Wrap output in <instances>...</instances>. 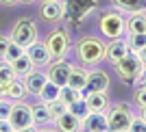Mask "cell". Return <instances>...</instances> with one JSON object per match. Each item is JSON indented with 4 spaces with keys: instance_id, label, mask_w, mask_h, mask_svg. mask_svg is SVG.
<instances>
[{
    "instance_id": "obj_22",
    "label": "cell",
    "mask_w": 146,
    "mask_h": 132,
    "mask_svg": "<svg viewBox=\"0 0 146 132\" xmlns=\"http://www.w3.org/2000/svg\"><path fill=\"white\" fill-rule=\"evenodd\" d=\"M59 95H61V87L55 84L52 80H48V82L42 87V91L37 93V97H39L44 104H50V102H55V100H59Z\"/></svg>"
},
{
    "instance_id": "obj_1",
    "label": "cell",
    "mask_w": 146,
    "mask_h": 132,
    "mask_svg": "<svg viewBox=\"0 0 146 132\" xmlns=\"http://www.w3.org/2000/svg\"><path fill=\"white\" fill-rule=\"evenodd\" d=\"M98 28H100V33H103L105 39H109V41H113V39H122V37L127 35V18L122 15V11H118V9H105L103 13H100V20H98Z\"/></svg>"
},
{
    "instance_id": "obj_2",
    "label": "cell",
    "mask_w": 146,
    "mask_h": 132,
    "mask_svg": "<svg viewBox=\"0 0 146 132\" xmlns=\"http://www.w3.org/2000/svg\"><path fill=\"white\" fill-rule=\"evenodd\" d=\"M107 43L98 37H81L76 41V56L83 65H98L105 61Z\"/></svg>"
},
{
    "instance_id": "obj_23",
    "label": "cell",
    "mask_w": 146,
    "mask_h": 132,
    "mask_svg": "<svg viewBox=\"0 0 146 132\" xmlns=\"http://www.w3.org/2000/svg\"><path fill=\"white\" fill-rule=\"evenodd\" d=\"M127 33H146V13H129Z\"/></svg>"
},
{
    "instance_id": "obj_36",
    "label": "cell",
    "mask_w": 146,
    "mask_h": 132,
    "mask_svg": "<svg viewBox=\"0 0 146 132\" xmlns=\"http://www.w3.org/2000/svg\"><path fill=\"white\" fill-rule=\"evenodd\" d=\"M39 130V128L35 126V124H33V126H26V128H20V130H15V132H37Z\"/></svg>"
},
{
    "instance_id": "obj_31",
    "label": "cell",
    "mask_w": 146,
    "mask_h": 132,
    "mask_svg": "<svg viewBox=\"0 0 146 132\" xmlns=\"http://www.w3.org/2000/svg\"><path fill=\"white\" fill-rule=\"evenodd\" d=\"M11 110H13V100H9V97H0V119H9Z\"/></svg>"
},
{
    "instance_id": "obj_27",
    "label": "cell",
    "mask_w": 146,
    "mask_h": 132,
    "mask_svg": "<svg viewBox=\"0 0 146 132\" xmlns=\"http://www.w3.org/2000/svg\"><path fill=\"white\" fill-rule=\"evenodd\" d=\"M68 110H70L72 115H76L81 121H83L87 115H90V106H87V102L83 100V97H81V100H76V102H72L70 106H68Z\"/></svg>"
},
{
    "instance_id": "obj_15",
    "label": "cell",
    "mask_w": 146,
    "mask_h": 132,
    "mask_svg": "<svg viewBox=\"0 0 146 132\" xmlns=\"http://www.w3.org/2000/svg\"><path fill=\"white\" fill-rule=\"evenodd\" d=\"M55 126L59 132H81V119L76 115H72L70 110H66L63 115H59L55 119Z\"/></svg>"
},
{
    "instance_id": "obj_4",
    "label": "cell",
    "mask_w": 146,
    "mask_h": 132,
    "mask_svg": "<svg viewBox=\"0 0 146 132\" xmlns=\"http://www.w3.org/2000/svg\"><path fill=\"white\" fill-rule=\"evenodd\" d=\"M46 48H48L50 52V59L52 61H61L66 59L68 52H70V48H72V39H70V33H68V28H63V26H57V28L50 30V35L46 37Z\"/></svg>"
},
{
    "instance_id": "obj_26",
    "label": "cell",
    "mask_w": 146,
    "mask_h": 132,
    "mask_svg": "<svg viewBox=\"0 0 146 132\" xmlns=\"http://www.w3.org/2000/svg\"><path fill=\"white\" fill-rule=\"evenodd\" d=\"M24 52H26L24 46H18L15 41H11V39H9V46H7V52H5V56H2V59H5L7 63H13V61L20 59Z\"/></svg>"
},
{
    "instance_id": "obj_38",
    "label": "cell",
    "mask_w": 146,
    "mask_h": 132,
    "mask_svg": "<svg viewBox=\"0 0 146 132\" xmlns=\"http://www.w3.org/2000/svg\"><path fill=\"white\" fill-rule=\"evenodd\" d=\"M140 117L146 121V106H140Z\"/></svg>"
},
{
    "instance_id": "obj_28",
    "label": "cell",
    "mask_w": 146,
    "mask_h": 132,
    "mask_svg": "<svg viewBox=\"0 0 146 132\" xmlns=\"http://www.w3.org/2000/svg\"><path fill=\"white\" fill-rule=\"evenodd\" d=\"M15 78V72H13V65L11 63H0V87H5V84H9L11 80Z\"/></svg>"
},
{
    "instance_id": "obj_10",
    "label": "cell",
    "mask_w": 146,
    "mask_h": 132,
    "mask_svg": "<svg viewBox=\"0 0 146 132\" xmlns=\"http://www.w3.org/2000/svg\"><path fill=\"white\" fill-rule=\"evenodd\" d=\"M26 56L33 61V65H35V67H44V65H48L50 61H52L44 41H33L31 46H26Z\"/></svg>"
},
{
    "instance_id": "obj_32",
    "label": "cell",
    "mask_w": 146,
    "mask_h": 132,
    "mask_svg": "<svg viewBox=\"0 0 146 132\" xmlns=\"http://www.w3.org/2000/svg\"><path fill=\"white\" fill-rule=\"evenodd\" d=\"M133 102L137 104V106H146V87H137L135 89V93H133Z\"/></svg>"
},
{
    "instance_id": "obj_3",
    "label": "cell",
    "mask_w": 146,
    "mask_h": 132,
    "mask_svg": "<svg viewBox=\"0 0 146 132\" xmlns=\"http://www.w3.org/2000/svg\"><path fill=\"white\" fill-rule=\"evenodd\" d=\"M113 69H116L118 78L124 80V82H133V80L142 78V74L146 69V63L142 61V56L137 52H129L124 59H120L118 63H113Z\"/></svg>"
},
{
    "instance_id": "obj_39",
    "label": "cell",
    "mask_w": 146,
    "mask_h": 132,
    "mask_svg": "<svg viewBox=\"0 0 146 132\" xmlns=\"http://www.w3.org/2000/svg\"><path fill=\"white\" fill-rule=\"evenodd\" d=\"M0 2H2V5H7V7H11V5H15L18 0H0Z\"/></svg>"
},
{
    "instance_id": "obj_35",
    "label": "cell",
    "mask_w": 146,
    "mask_h": 132,
    "mask_svg": "<svg viewBox=\"0 0 146 132\" xmlns=\"http://www.w3.org/2000/svg\"><path fill=\"white\" fill-rule=\"evenodd\" d=\"M7 46H9V37L0 35V59L5 56V52H7Z\"/></svg>"
},
{
    "instance_id": "obj_19",
    "label": "cell",
    "mask_w": 146,
    "mask_h": 132,
    "mask_svg": "<svg viewBox=\"0 0 146 132\" xmlns=\"http://www.w3.org/2000/svg\"><path fill=\"white\" fill-rule=\"evenodd\" d=\"M2 89H5V97H9L13 102H20V100H24V95H26L24 80H18V76H15L9 84H5Z\"/></svg>"
},
{
    "instance_id": "obj_45",
    "label": "cell",
    "mask_w": 146,
    "mask_h": 132,
    "mask_svg": "<svg viewBox=\"0 0 146 132\" xmlns=\"http://www.w3.org/2000/svg\"><path fill=\"white\" fill-rule=\"evenodd\" d=\"M144 74H146V69H144Z\"/></svg>"
},
{
    "instance_id": "obj_14",
    "label": "cell",
    "mask_w": 146,
    "mask_h": 132,
    "mask_svg": "<svg viewBox=\"0 0 146 132\" xmlns=\"http://www.w3.org/2000/svg\"><path fill=\"white\" fill-rule=\"evenodd\" d=\"M129 52H131V50H129V46H127L124 39H113V41L107 43V54H105V59L113 65V63H118L120 59H124Z\"/></svg>"
},
{
    "instance_id": "obj_9",
    "label": "cell",
    "mask_w": 146,
    "mask_h": 132,
    "mask_svg": "<svg viewBox=\"0 0 146 132\" xmlns=\"http://www.w3.org/2000/svg\"><path fill=\"white\" fill-rule=\"evenodd\" d=\"M9 121L13 124L15 130L20 128H26V126H33V115H31V106L24 104L22 100L20 102H13V110L9 115Z\"/></svg>"
},
{
    "instance_id": "obj_37",
    "label": "cell",
    "mask_w": 146,
    "mask_h": 132,
    "mask_svg": "<svg viewBox=\"0 0 146 132\" xmlns=\"http://www.w3.org/2000/svg\"><path fill=\"white\" fill-rule=\"evenodd\" d=\"M37 132H59V130H57V128H46V126H44V128H39Z\"/></svg>"
},
{
    "instance_id": "obj_30",
    "label": "cell",
    "mask_w": 146,
    "mask_h": 132,
    "mask_svg": "<svg viewBox=\"0 0 146 132\" xmlns=\"http://www.w3.org/2000/svg\"><path fill=\"white\" fill-rule=\"evenodd\" d=\"M48 110H50V117H52V121H55L59 115H63V113L68 110V104L59 97V100H55V102H50V104H48Z\"/></svg>"
},
{
    "instance_id": "obj_25",
    "label": "cell",
    "mask_w": 146,
    "mask_h": 132,
    "mask_svg": "<svg viewBox=\"0 0 146 132\" xmlns=\"http://www.w3.org/2000/svg\"><path fill=\"white\" fill-rule=\"evenodd\" d=\"M11 65H13V72H15V76H20V78H24L26 74H29L31 69H33V67H35V65H33V61H31L29 56H26V52L22 54L20 59H15V61L11 63Z\"/></svg>"
},
{
    "instance_id": "obj_42",
    "label": "cell",
    "mask_w": 146,
    "mask_h": 132,
    "mask_svg": "<svg viewBox=\"0 0 146 132\" xmlns=\"http://www.w3.org/2000/svg\"><path fill=\"white\" fill-rule=\"evenodd\" d=\"M140 82H142V87H146V74H142V78H140Z\"/></svg>"
},
{
    "instance_id": "obj_7",
    "label": "cell",
    "mask_w": 146,
    "mask_h": 132,
    "mask_svg": "<svg viewBox=\"0 0 146 132\" xmlns=\"http://www.w3.org/2000/svg\"><path fill=\"white\" fill-rule=\"evenodd\" d=\"M11 41H15L18 46H31L33 41H37V24L29 18H22L15 22V26L11 28V35H9Z\"/></svg>"
},
{
    "instance_id": "obj_34",
    "label": "cell",
    "mask_w": 146,
    "mask_h": 132,
    "mask_svg": "<svg viewBox=\"0 0 146 132\" xmlns=\"http://www.w3.org/2000/svg\"><path fill=\"white\" fill-rule=\"evenodd\" d=\"M0 132H15V128L9 119H0Z\"/></svg>"
},
{
    "instance_id": "obj_21",
    "label": "cell",
    "mask_w": 146,
    "mask_h": 132,
    "mask_svg": "<svg viewBox=\"0 0 146 132\" xmlns=\"http://www.w3.org/2000/svg\"><path fill=\"white\" fill-rule=\"evenodd\" d=\"M87 76H90V72H87L85 67H72L70 78H68V87H72V89L81 91V89L87 84Z\"/></svg>"
},
{
    "instance_id": "obj_43",
    "label": "cell",
    "mask_w": 146,
    "mask_h": 132,
    "mask_svg": "<svg viewBox=\"0 0 146 132\" xmlns=\"http://www.w3.org/2000/svg\"><path fill=\"white\" fill-rule=\"evenodd\" d=\"M0 97H5V89L2 87H0Z\"/></svg>"
},
{
    "instance_id": "obj_8",
    "label": "cell",
    "mask_w": 146,
    "mask_h": 132,
    "mask_svg": "<svg viewBox=\"0 0 146 132\" xmlns=\"http://www.w3.org/2000/svg\"><path fill=\"white\" fill-rule=\"evenodd\" d=\"M109 89V74L103 69H92L87 76V84L81 89V97H87L90 93H100Z\"/></svg>"
},
{
    "instance_id": "obj_13",
    "label": "cell",
    "mask_w": 146,
    "mask_h": 132,
    "mask_svg": "<svg viewBox=\"0 0 146 132\" xmlns=\"http://www.w3.org/2000/svg\"><path fill=\"white\" fill-rule=\"evenodd\" d=\"M46 82H48V74L42 72V69H31V72L24 76L26 93H31V95H37V93L42 91V87H44Z\"/></svg>"
},
{
    "instance_id": "obj_40",
    "label": "cell",
    "mask_w": 146,
    "mask_h": 132,
    "mask_svg": "<svg viewBox=\"0 0 146 132\" xmlns=\"http://www.w3.org/2000/svg\"><path fill=\"white\" fill-rule=\"evenodd\" d=\"M140 56H142V61H144V63H146V46H144V48H142V52H140Z\"/></svg>"
},
{
    "instance_id": "obj_41",
    "label": "cell",
    "mask_w": 146,
    "mask_h": 132,
    "mask_svg": "<svg viewBox=\"0 0 146 132\" xmlns=\"http://www.w3.org/2000/svg\"><path fill=\"white\" fill-rule=\"evenodd\" d=\"M18 2H22V5H33V2H37V0H18Z\"/></svg>"
},
{
    "instance_id": "obj_24",
    "label": "cell",
    "mask_w": 146,
    "mask_h": 132,
    "mask_svg": "<svg viewBox=\"0 0 146 132\" xmlns=\"http://www.w3.org/2000/svg\"><path fill=\"white\" fill-rule=\"evenodd\" d=\"M127 46L131 52H142V48L146 46V33H127Z\"/></svg>"
},
{
    "instance_id": "obj_16",
    "label": "cell",
    "mask_w": 146,
    "mask_h": 132,
    "mask_svg": "<svg viewBox=\"0 0 146 132\" xmlns=\"http://www.w3.org/2000/svg\"><path fill=\"white\" fill-rule=\"evenodd\" d=\"M39 13H42V18L46 20V22H59V20H63V2H61V0L44 2Z\"/></svg>"
},
{
    "instance_id": "obj_12",
    "label": "cell",
    "mask_w": 146,
    "mask_h": 132,
    "mask_svg": "<svg viewBox=\"0 0 146 132\" xmlns=\"http://www.w3.org/2000/svg\"><path fill=\"white\" fill-rule=\"evenodd\" d=\"M72 67H74V65L66 63V59L52 61V65H50V74H48V80H52V82L59 84V87H66V84H68V78H70V72H72Z\"/></svg>"
},
{
    "instance_id": "obj_18",
    "label": "cell",
    "mask_w": 146,
    "mask_h": 132,
    "mask_svg": "<svg viewBox=\"0 0 146 132\" xmlns=\"http://www.w3.org/2000/svg\"><path fill=\"white\" fill-rule=\"evenodd\" d=\"M90 106V113H105L109 108V97H107V91H100V93H90L87 97H83Z\"/></svg>"
},
{
    "instance_id": "obj_5",
    "label": "cell",
    "mask_w": 146,
    "mask_h": 132,
    "mask_svg": "<svg viewBox=\"0 0 146 132\" xmlns=\"http://www.w3.org/2000/svg\"><path fill=\"white\" fill-rule=\"evenodd\" d=\"M105 113H107L109 132H129V126H131V121L135 117L129 104H113Z\"/></svg>"
},
{
    "instance_id": "obj_11",
    "label": "cell",
    "mask_w": 146,
    "mask_h": 132,
    "mask_svg": "<svg viewBox=\"0 0 146 132\" xmlns=\"http://www.w3.org/2000/svg\"><path fill=\"white\" fill-rule=\"evenodd\" d=\"M81 132H109L107 113H90L81 121Z\"/></svg>"
},
{
    "instance_id": "obj_20",
    "label": "cell",
    "mask_w": 146,
    "mask_h": 132,
    "mask_svg": "<svg viewBox=\"0 0 146 132\" xmlns=\"http://www.w3.org/2000/svg\"><path fill=\"white\" fill-rule=\"evenodd\" d=\"M31 115H33V124H35V126H48V124H52L48 104H44V102L31 106Z\"/></svg>"
},
{
    "instance_id": "obj_6",
    "label": "cell",
    "mask_w": 146,
    "mask_h": 132,
    "mask_svg": "<svg viewBox=\"0 0 146 132\" xmlns=\"http://www.w3.org/2000/svg\"><path fill=\"white\" fill-rule=\"evenodd\" d=\"M63 2V18H68L74 26L98 7V0H61Z\"/></svg>"
},
{
    "instance_id": "obj_29",
    "label": "cell",
    "mask_w": 146,
    "mask_h": 132,
    "mask_svg": "<svg viewBox=\"0 0 146 132\" xmlns=\"http://www.w3.org/2000/svg\"><path fill=\"white\" fill-rule=\"evenodd\" d=\"M61 100H63V102L68 104V106H70V104L72 102H76V100H81V91H76V89H72V87H61Z\"/></svg>"
},
{
    "instance_id": "obj_33",
    "label": "cell",
    "mask_w": 146,
    "mask_h": 132,
    "mask_svg": "<svg viewBox=\"0 0 146 132\" xmlns=\"http://www.w3.org/2000/svg\"><path fill=\"white\" fill-rule=\"evenodd\" d=\"M129 132H146V121L142 117H133L131 126H129Z\"/></svg>"
},
{
    "instance_id": "obj_17",
    "label": "cell",
    "mask_w": 146,
    "mask_h": 132,
    "mask_svg": "<svg viewBox=\"0 0 146 132\" xmlns=\"http://www.w3.org/2000/svg\"><path fill=\"white\" fill-rule=\"evenodd\" d=\"M111 7L122 13H146V0H111Z\"/></svg>"
},
{
    "instance_id": "obj_44",
    "label": "cell",
    "mask_w": 146,
    "mask_h": 132,
    "mask_svg": "<svg viewBox=\"0 0 146 132\" xmlns=\"http://www.w3.org/2000/svg\"><path fill=\"white\" fill-rule=\"evenodd\" d=\"M44 2H52V0H44Z\"/></svg>"
}]
</instances>
